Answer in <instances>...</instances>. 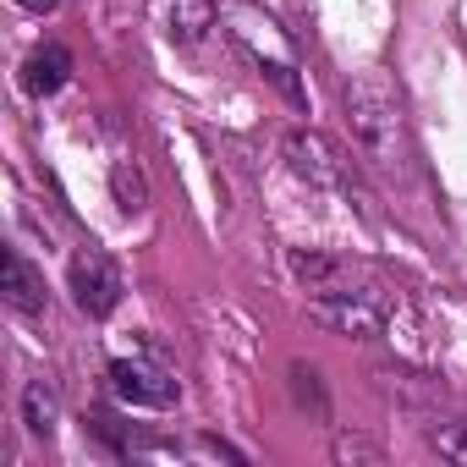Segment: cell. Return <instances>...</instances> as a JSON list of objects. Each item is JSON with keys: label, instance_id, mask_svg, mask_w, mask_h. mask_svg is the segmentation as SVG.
<instances>
[{"label": "cell", "instance_id": "10", "mask_svg": "<svg viewBox=\"0 0 467 467\" xmlns=\"http://www.w3.org/2000/svg\"><path fill=\"white\" fill-rule=\"evenodd\" d=\"M110 187H116V203H121V209H143V198H149L143 171H138L132 160H116V165H110Z\"/></svg>", "mask_w": 467, "mask_h": 467}, {"label": "cell", "instance_id": "6", "mask_svg": "<svg viewBox=\"0 0 467 467\" xmlns=\"http://www.w3.org/2000/svg\"><path fill=\"white\" fill-rule=\"evenodd\" d=\"M0 292H6V303L17 314H39L45 308V286H39V275L28 270V259L17 248H6V259H0Z\"/></svg>", "mask_w": 467, "mask_h": 467}, {"label": "cell", "instance_id": "1", "mask_svg": "<svg viewBox=\"0 0 467 467\" xmlns=\"http://www.w3.org/2000/svg\"><path fill=\"white\" fill-rule=\"evenodd\" d=\"M347 110H352V132L363 160L379 176H407L412 171V143H407V116H401V94L390 88L385 72H363L358 83H347Z\"/></svg>", "mask_w": 467, "mask_h": 467}, {"label": "cell", "instance_id": "9", "mask_svg": "<svg viewBox=\"0 0 467 467\" xmlns=\"http://www.w3.org/2000/svg\"><path fill=\"white\" fill-rule=\"evenodd\" d=\"M160 6H171L165 12V34L171 39H182V45L203 39V28H209V0H160Z\"/></svg>", "mask_w": 467, "mask_h": 467}, {"label": "cell", "instance_id": "12", "mask_svg": "<svg viewBox=\"0 0 467 467\" xmlns=\"http://www.w3.org/2000/svg\"><path fill=\"white\" fill-rule=\"evenodd\" d=\"M17 6H23V12H34V17H45V12H56V6H61V0H17Z\"/></svg>", "mask_w": 467, "mask_h": 467}, {"label": "cell", "instance_id": "11", "mask_svg": "<svg viewBox=\"0 0 467 467\" xmlns=\"http://www.w3.org/2000/svg\"><path fill=\"white\" fill-rule=\"evenodd\" d=\"M434 451L467 467V423H451V429H440V434H434Z\"/></svg>", "mask_w": 467, "mask_h": 467}, {"label": "cell", "instance_id": "4", "mask_svg": "<svg viewBox=\"0 0 467 467\" xmlns=\"http://www.w3.org/2000/svg\"><path fill=\"white\" fill-rule=\"evenodd\" d=\"M110 390L127 401V407H176L182 385L165 374V368H149V363H110Z\"/></svg>", "mask_w": 467, "mask_h": 467}, {"label": "cell", "instance_id": "8", "mask_svg": "<svg viewBox=\"0 0 467 467\" xmlns=\"http://www.w3.org/2000/svg\"><path fill=\"white\" fill-rule=\"evenodd\" d=\"M23 423H28V434H39V440L56 434V423H61V401H56V390H50L45 379H34V385L23 390Z\"/></svg>", "mask_w": 467, "mask_h": 467}, {"label": "cell", "instance_id": "7", "mask_svg": "<svg viewBox=\"0 0 467 467\" xmlns=\"http://www.w3.org/2000/svg\"><path fill=\"white\" fill-rule=\"evenodd\" d=\"M67 78H72V50H67V45H45V50H34L28 67H23V88L39 94V99H45V94H61Z\"/></svg>", "mask_w": 467, "mask_h": 467}, {"label": "cell", "instance_id": "5", "mask_svg": "<svg viewBox=\"0 0 467 467\" xmlns=\"http://www.w3.org/2000/svg\"><path fill=\"white\" fill-rule=\"evenodd\" d=\"M286 160H292V171H297L303 182H314V187H347V165L336 160V149H330L319 132H292V138H286Z\"/></svg>", "mask_w": 467, "mask_h": 467}, {"label": "cell", "instance_id": "2", "mask_svg": "<svg viewBox=\"0 0 467 467\" xmlns=\"http://www.w3.org/2000/svg\"><path fill=\"white\" fill-rule=\"evenodd\" d=\"M67 286H72V303H78L88 319H105V314H116V303H121V270H116V259H110L105 248H94V243L72 254Z\"/></svg>", "mask_w": 467, "mask_h": 467}, {"label": "cell", "instance_id": "3", "mask_svg": "<svg viewBox=\"0 0 467 467\" xmlns=\"http://www.w3.org/2000/svg\"><path fill=\"white\" fill-rule=\"evenodd\" d=\"M314 319L341 330V336H379L385 330V303L374 292H358V286H341V292H314Z\"/></svg>", "mask_w": 467, "mask_h": 467}]
</instances>
